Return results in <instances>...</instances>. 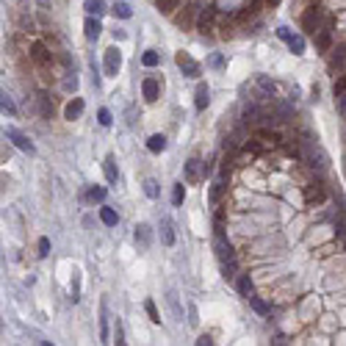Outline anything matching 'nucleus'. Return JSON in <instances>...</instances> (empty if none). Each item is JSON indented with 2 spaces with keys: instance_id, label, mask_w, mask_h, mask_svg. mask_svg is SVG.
<instances>
[{
  "instance_id": "10",
  "label": "nucleus",
  "mask_w": 346,
  "mask_h": 346,
  "mask_svg": "<svg viewBox=\"0 0 346 346\" xmlns=\"http://www.w3.org/2000/svg\"><path fill=\"white\" fill-rule=\"evenodd\" d=\"M84 111H86V102H84V97H72V100L64 106V120L75 122V120H80V116H84Z\"/></svg>"
},
{
  "instance_id": "16",
  "label": "nucleus",
  "mask_w": 346,
  "mask_h": 346,
  "mask_svg": "<svg viewBox=\"0 0 346 346\" xmlns=\"http://www.w3.org/2000/svg\"><path fill=\"white\" fill-rule=\"evenodd\" d=\"M318 17H322V12H318L316 6L308 8V12H304V17H302V28L308 30V34H316V30H318Z\"/></svg>"
},
{
  "instance_id": "11",
  "label": "nucleus",
  "mask_w": 346,
  "mask_h": 346,
  "mask_svg": "<svg viewBox=\"0 0 346 346\" xmlns=\"http://www.w3.org/2000/svg\"><path fill=\"white\" fill-rule=\"evenodd\" d=\"M30 58L42 66V70H48V66L53 64V56L48 53V48H44L42 42H34V44H30Z\"/></svg>"
},
{
  "instance_id": "3",
  "label": "nucleus",
  "mask_w": 346,
  "mask_h": 346,
  "mask_svg": "<svg viewBox=\"0 0 346 346\" xmlns=\"http://www.w3.org/2000/svg\"><path fill=\"white\" fill-rule=\"evenodd\" d=\"M174 64H178V70L183 72L186 78H200V72H202L200 61H194L188 53H183V50H180V53L174 56Z\"/></svg>"
},
{
  "instance_id": "31",
  "label": "nucleus",
  "mask_w": 346,
  "mask_h": 346,
  "mask_svg": "<svg viewBox=\"0 0 346 346\" xmlns=\"http://www.w3.org/2000/svg\"><path fill=\"white\" fill-rule=\"evenodd\" d=\"M106 194L108 191L102 188V186H92V188L86 191V200H92V202H106Z\"/></svg>"
},
{
  "instance_id": "44",
  "label": "nucleus",
  "mask_w": 346,
  "mask_h": 346,
  "mask_svg": "<svg viewBox=\"0 0 346 346\" xmlns=\"http://www.w3.org/2000/svg\"><path fill=\"white\" fill-rule=\"evenodd\" d=\"M97 122H100L102 128H111V122H114L111 111H108V108H100V111H97Z\"/></svg>"
},
{
  "instance_id": "40",
  "label": "nucleus",
  "mask_w": 346,
  "mask_h": 346,
  "mask_svg": "<svg viewBox=\"0 0 346 346\" xmlns=\"http://www.w3.org/2000/svg\"><path fill=\"white\" fill-rule=\"evenodd\" d=\"M156 8L161 14H172L178 8V0H156Z\"/></svg>"
},
{
  "instance_id": "18",
  "label": "nucleus",
  "mask_w": 346,
  "mask_h": 346,
  "mask_svg": "<svg viewBox=\"0 0 346 346\" xmlns=\"http://www.w3.org/2000/svg\"><path fill=\"white\" fill-rule=\"evenodd\" d=\"M108 318H111V313H108V302L102 299L100 302V340L102 344H108Z\"/></svg>"
},
{
  "instance_id": "15",
  "label": "nucleus",
  "mask_w": 346,
  "mask_h": 346,
  "mask_svg": "<svg viewBox=\"0 0 346 346\" xmlns=\"http://www.w3.org/2000/svg\"><path fill=\"white\" fill-rule=\"evenodd\" d=\"M84 34H86V39L89 42H97L100 39V34H102V22H100V17H86V22H84Z\"/></svg>"
},
{
  "instance_id": "39",
  "label": "nucleus",
  "mask_w": 346,
  "mask_h": 346,
  "mask_svg": "<svg viewBox=\"0 0 346 346\" xmlns=\"http://www.w3.org/2000/svg\"><path fill=\"white\" fill-rule=\"evenodd\" d=\"M258 12H260V0H252L250 6H244V12L238 14V20H250V17H255Z\"/></svg>"
},
{
  "instance_id": "9",
  "label": "nucleus",
  "mask_w": 346,
  "mask_h": 346,
  "mask_svg": "<svg viewBox=\"0 0 346 346\" xmlns=\"http://www.w3.org/2000/svg\"><path fill=\"white\" fill-rule=\"evenodd\" d=\"M133 241H136L142 250H150V246H152V227H150L147 222H138V224L133 227Z\"/></svg>"
},
{
  "instance_id": "17",
  "label": "nucleus",
  "mask_w": 346,
  "mask_h": 346,
  "mask_svg": "<svg viewBox=\"0 0 346 346\" xmlns=\"http://www.w3.org/2000/svg\"><path fill=\"white\" fill-rule=\"evenodd\" d=\"M330 44H332V34H330V22H327L324 28L316 30V50L318 53H327Z\"/></svg>"
},
{
  "instance_id": "30",
  "label": "nucleus",
  "mask_w": 346,
  "mask_h": 346,
  "mask_svg": "<svg viewBox=\"0 0 346 346\" xmlns=\"http://www.w3.org/2000/svg\"><path fill=\"white\" fill-rule=\"evenodd\" d=\"M114 344H116V346L125 344V324H122L120 316L114 318Z\"/></svg>"
},
{
  "instance_id": "22",
  "label": "nucleus",
  "mask_w": 346,
  "mask_h": 346,
  "mask_svg": "<svg viewBox=\"0 0 346 346\" xmlns=\"http://www.w3.org/2000/svg\"><path fill=\"white\" fill-rule=\"evenodd\" d=\"M255 84H258V89H260L266 97H274V92H277L274 80H268L266 75H255Z\"/></svg>"
},
{
  "instance_id": "47",
  "label": "nucleus",
  "mask_w": 346,
  "mask_h": 346,
  "mask_svg": "<svg viewBox=\"0 0 346 346\" xmlns=\"http://www.w3.org/2000/svg\"><path fill=\"white\" fill-rule=\"evenodd\" d=\"M186 322H188V327H197V324H200V313H197V304H188V318H186Z\"/></svg>"
},
{
  "instance_id": "6",
  "label": "nucleus",
  "mask_w": 346,
  "mask_h": 346,
  "mask_svg": "<svg viewBox=\"0 0 346 346\" xmlns=\"http://www.w3.org/2000/svg\"><path fill=\"white\" fill-rule=\"evenodd\" d=\"M214 250H216V255H219V263L236 258V250H233V244L227 241L224 230H216V233H214Z\"/></svg>"
},
{
  "instance_id": "43",
  "label": "nucleus",
  "mask_w": 346,
  "mask_h": 346,
  "mask_svg": "<svg viewBox=\"0 0 346 346\" xmlns=\"http://www.w3.org/2000/svg\"><path fill=\"white\" fill-rule=\"evenodd\" d=\"M0 106H3V111L8 114V116H14V114H17V106H14V100L8 94H3L0 97Z\"/></svg>"
},
{
  "instance_id": "12",
  "label": "nucleus",
  "mask_w": 346,
  "mask_h": 346,
  "mask_svg": "<svg viewBox=\"0 0 346 346\" xmlns=\"http://www.w3.org/2000/svg\"><path fill=\"white\" fill-rule=\"evenodd\" d=\"M158 230H161V244L164 246H174L178 236H174V222L169 219V216H161V224H158Z\"/></svg>"
},
{
  "instance_id": "28",
  "label": "nucleus",
  "mask_w": 346,
  "mask_h": 346,
  "mask_svg": "<svg viewBox=\"0 0 346 346\" xmlns=\"http://www.w3.org/2000/svg\"><path fill=\"white\" fill-rule=\"evenodd\" d=\"M236 272H238V263H236V258H230V260H222V277H224V280H233Z\"/></svg>"
},
{
  "instance_id": "32",
  "label": "nucleus",
  "mask_w": 346,
  "mask_h": 346,
  "mask_svg": "<svg viewBox=\"0 0 346 346\" xmlns=\"http://www.w3.org/2000/svg\"><path fill=\"white\" fill-rule=\"evenodd\" d=\"M70 291H72V302H78L80 299V272L78 268H75V272H72V282H70Z\"/></svg>"
},
{
  "instance_id": "4",
  "label": "nucleus",
  "mask_w": 346,
  "mask_h": 346,
  "mask_svg": "<svg viewBox=\"0 0 346 346\" xmlns=\"http://www.w3.org/2000/svg\"><path fill=\"white\" fill-rule=\"evenodd\" d=\"M208 172H210V169L205 166L200 158H188V161H186V183H191V186L200 183V180L208 178Z\"/></svg>"
},
{
  "instance_id": "35",
  "label": "nucleus",
  "mask_w": 346,
  "mask_h": 346,
  "mask_svg": "<svg viewBox=\"0 0 346 346\" xmlns=\"http://www.w3.org/2000/svg\"><path fill=\"white\" fill-rule=\"evenodd\" d=\"M142 64L144 66H158V64H161V53H158V50H144Z\"/></svg>"
},
{
  "instance_id": "52",
  "label": "nucleus",
  "mask_w": 346,
  "mask_h": 346,
  "mask_svg": "<svg viewBox=\"0 0 346 346\" xmlns=\"http://www.w3.org/2000/svg\"><path fill=\"white\" fill-rule=\"evenodd\" d=\"M332 92H335V97H338V94H344V92H346V75H344V78H338V80H335Z\"/></svg>"
},
{
  "instance_id": "14",
  "label": "nucleus",
  "mask_w": 346,
  "mask_h": 346,
  "mask_svg": "<svg viewBox=\"0 0 346 346\" xmlns=\"http://www.w3.org/2000/svg\"><path fill=\"white\" fill-rule=\"evenodd\" d=\"M102 172H106V180L111 186L120 183V169H116V158H114V152H108V156L102 158Z\"/></svg>"
},
{
  "instance_id": "49",
  "label": "nucleus",
  "mask_w": 346,
  "mask_h": 346,
  "mask_svg": "<svg viewBox=\"0 0 346 346\" xmlns=\"http://www.w3.org/2000/svg\"><path fill=\"white\" fill-rule=\"evenodd\" d=\"M78 89V78H75V72H70L64 78V92H75Z\"/></svg>"
},
{
  "instance_id": "45",
  "label": "nucleus",
  "mask_w": 346,
  "mask_h": 346,
  "mask_svg": "<svg viewBox=\"0 0 346 346\" xmlns=\"http://www.w3.org/2000/svg\"><path fill=\"white\" fill-rule=\"evenodd\" d=\"M277 114H280V120H282V122H288V120L294 116V108L288 106V102H280V106H277Z\"/></svg>"
},
{
  "instance_id": "25",
  "label": "nucleus",
  "mask_w": 346,
  "mask_h": 346,
  "mask_svg": "<svg viewBox=\"0 0 346 346\" xmlns=\"http://www.w3.org/2000/svg\"><path fill=\"white\" fill-rule=\"evenodd\" d=\"M246 302L252 304V310H255L258 316H268V304L263 302L260 296H255V294H250V296H246Z\"/></svg>"
},
{
  "instance_id": "46",
  "label": "nucleus",
  "mask_w": 346,
  "mask_h": 346,
  "mask_svg": "<svg viewBox=\"0 0 346 346\" xmlns=\"http://www.w3.org/2000/svg\"><path fill=\"white\" fill-rule=\"evenodd\" d=\"M36 255L42 258V260L50 255V238H48V236H42V238H39V252H36Z\"/></svg>"
},
{
  "instance_id": "41",
  "label": "nucleus",
  "mask_w": 346,
  "mask_h": 346,
  "mask_svg": "<svg viewBox=\"0 0 346 346\" xmlns=\"http://www.w3.org/2000/svg\"><path fill=\"white\" fill-rule=\"evenodd\" d=\"M194 12H197V6H188V12L180 14V17H178V25H180V28H191V17H194Z\"/></svg>"
},
{
  "instance_id": "26",
  "label": "nucleus",
  "mask_w": 346,
  "mask_h": 346,
  "mask_svg": "<svg viewBox=\"0 0 346 346\" xmlns=\"http://www.w3.org/2000/svg\"><path fill=\"white\" fill-rule=\"evenodd\" d=\"M144 194H147L150 200H158V197H161V186H158L156 178H147V180H144Z\"/></svg>"
},
{
  "instance_id": "24",
  "label": "nucleus",
  "mask_w": 346,
  "mask_h": 346,
  "mask_svg": "<svg viewBox=\"0 0 346 346\" xmlns=\"http://www.w3.org/2000/svg\"><path fill=\"white\" fill-rule=\"evenodd\" d=\"M36 102H39V114H42L44 120H50V116H53V100L42 92V94L36 97Z\"/></svg>"
},
{
  "instance_id": "23",
  "label": "nucleus",
  "mask_w": 346,
  "mask_h": 346,
  "mask_svg": "<svg viewBox=\"0 0 346 346\" xmlns=\"http://www.w3.org/2000/svg\"><path fill=\"white\" fill-rule=\"evenodd\" d=\"M111 12H114V17H120V20H130L133 17V8L128 6L125 0H116V3L111 6Z\"/></svg>"
},
{
  "instance_id": "7",
  "label": "nucleus",
  "mask_w": 346,
  "mask_h": 346,
  "mask_svg": "<svg viewBox=\"0 0 346 346\" xmlns=\"http://www.w3.org/2000/svg\"><path fill=\"white\" fill-rule=\"evenodd\" d=\"M6 138H12L17 150H22V152H28V156H36V144L30 142L22 130H17V128H6Z\"/></svg>"
},
{
  "instance_id": "54",
  "label": "nucleus",
  "mask_w": 346,
  "mask_h": 346,
  "mask_svg": "<svg viewBox=\"0 0 346 346\" xmlns=\"http://www.w3.org/2000/svg\"><path fill=\"white\" fill-rule=\"evenodd\" d=\"M272 3H277V0H272Z\"/></svg>"
},
{
  "instance_id": "37",
  "label": "nucleus",
  "mask_w": 346,
  "mask_h": 346,
  "mask_svg": "<svg viewBox=\"0 0 346 346\" xmlns=\"http://www.w3.org/2000/svg\"><path fill=\"white\" fill-rule=\"evenodd\" d=\"M144 310H147L150 322L152 324H161V316H158V308H156V299H144Z\"/></svg>"
},
{
  "instance_id": "34",
  "label": "nucleus",
  "mask_w": 346,
  "mask_h": 346,
  "mask_svg": "<svg viewBox=\"0 0 346 346\" xmlns=\"http://www.w3.org/2000/svg\"><path fill=\"white\" fill-rule=\"evenodd\" d=\"M183 200H186V186L183 183H174L172 186V205H174V208H180Z\"/></svg>"
},
{
  "instance_id": "2",
  "label": "nucleus",
  "mask_w": 346,
  "mask_h": 346,
  "mask_svg": "<svg viewBox=\"0 0 346 346\" xmlns=\"http://www.w3.org/2000/svg\"><path fill=\"white\" fill-rule=\"evenodd\" d=\"M120 66H122V53H120V48H116V44H111V48L102 53V70H106L108 78H116Z\"/></svg>"
},
{
  "instance_id": "13",
  "label": "nucleus",
  "mask_w": 346,
  "mask_h": 346,
  "mask_svg": "<svg viewBox=\"0 0 346 346\" xmlns=\"http://www.w3.org/2000/svg\"><path fill=\"white\" fill-rule=\"evenodd\" d=\"M208 106H210V89H208V84H197V92H194V111L202 114Z\"/></svg>"
},
{
  "instance_id": "27",
  "label": "nucleus",
  "mask_w": 346,
  "mask_h": 346,
  "mask_svg": "<svg viewBox=\"0 0 346 346\" xmlns=\"http://www.w3.org/2000/svg\"><path fill=\"white\" fill-rule=\"evenodd\" d=\"M236 291H238L244 299L250 296V294H252V277H250V274H241L238 282H236Z\"/></svg>"
},
{
  "instance_id": "38",
  "label": "nucleus",
  "mask_w": 346,
  "mask_h": 346,
  "mask_svg": "<svg viewBox=\"0 0 346 346\" xmlns=\"http://www.w3.org/2000/svg\"><path fill=\"white\" fill-rule=\"evenodd\" d=\"M288 48H291V53L302 56V53H304V39H302L299 34H294L291 39H288Z\"/></svg>"
},
{
  "instance_id": "51",
  "label": "nucleus",
  "mask_w": 346,
  "mask_h": 346,
  "mask_svg": "<svg viewBox=\"0 0 346 346\" xmlns=\"http://www.w3.org/2000/svg\"><path fill=\"white\" fill-rule=\"evenodd\" d=\"M335 102H338V114L346 120V92H344V94H338V97H335Z\"/></svg>"
},
{
  "instance_id": "1",
  "label": "nucleus",
  "mask_w": 346,
  "mask_h": 346,
  "mask_svg": "<svg viewBox=\"0 0 346 346\" xmlns=\"http://www.w3.org/2000/svg\"><path fill=\"white\" fill-rule=\"evenodd\" d=\"M304 164H308V169H310V172L324 174V172H327L330 158L324 156V150H322V147H304Z\"/></svg>"
},
{
  "instance_id": "53",
  "label": "nucleus",
  "mask_w": 346,
  "mask_h": 346,
  "mask_svg": "<svg viewBox=\"0 0 346 346\" xmlns=\"http://www.w3.org/2000/svg\"><path fill=\"white\" fill-rule=\"evenodd\" d=\"M210 344H214L210 335H200V338H197V346H210Z\"/></svg>"
},
{
  "instance_id": "50",
  "label": "nucleus",
  "mask_w": 346,
  "mask_h": 346,
  "mask_svg": "<svg viewBox=\"0 0 346 346\" xmlns=\"http://www.w3.org/2000/svg\"><path fill=\"white\" fill-rule=\"evenodd\" d=\"M89 66H92V84H94V89H100V72H97V61L92 58Z\"/></svg>"
},
{
  "instance_id": "8",
  "label": "nucleus",
  "mask_w": 346,
  "mask_h": 346,
  "mask_svg": "<svg viewBox=\"0 0 346 346\" xmlns=\"http://www.w3.org/2000/svg\"><path fill=\"white\" fill-rule=\"evenodd\" d=\"M142 97L147 102H156L158 97H161V78H156V75H147V78L142 80Z\"/></svg>"
},
{
  "instance_id": "20",
  "label": "nucleus",
  "mask_w": 346,
  "mask_h": 346,
  "mask_svg": "<svg viewBox=\"0 0 346 346\" xmlns=\"http://www.w3.org/2000/svg\"><path fill=\"white\" fill-rule=\"evenodd\" d=\"M100 219H102V224H106V227H116V224H120V214H116L114 208H108V205H102V208H100Z\"/></svg>"
},
{
  "instance_id": "5",
  "label": "nucleus",
  "mask_w": 346,
  "mask_h": 346,
  "mask_svg": "<svg viewBox=\"0 0 346 346\" xmlns=\"http://www.w3.org/2000/svg\"><path fill=\"white\" fill-rule=\"evenodd\" d=\"M164 299H166V308L169 313H172V318L178 324H183V304H180V294L174 286H166V291H164Z\"/></svg>"
},
{
  "instance_id": "36",
  "label": "nucleus",
  "mask_w": 346,
  "mask_h": 346,
  "mask_svg": "<svg viewBox=\"0 0 346 346\" xmlns=\"http://www.w3.org/2000/svg\"><path fill=\"white\" fill-rule=\"evenodd\" d=\"M224 188H227V186H224V178L216 180L214 188H210V205H219V200H222V194H224Z\"/></svg>"
},
{
  "instance_id": "21",
  "label": "nucleus",
  "mask_w": 346,
  "mask_h": 346,
  "mask_svg": "<svg viewBox=\"0 0 346 346\" xmlns=\"http://www.w3.org/2000/svg\"><path fill=\"white\" fill-rule=\"evenodd\" d=\"M84 8H86V14H92V17H102V14L108 12V8H106V0H86Z\"/></svg>"
},
{
  "instance_id": "33",
  "label": "nucleus",
  "mask_w": 346,
  "mask_h": 346,
  "mask_svg": "<svg viewBox=\"0 0 346 346\" xmlns=\"http://www.w3.org/2000/svg\"><path fill=\"white\" fill-rule=\"evenodd\" d=\"M304 200H308V202H324V188L322 186H316V188H304Z\"/></svg>"
},
{
  "instance_id": "42",
  "label": "nucleus",
  "mask_w": 346,
  "mask_h": 346,
  "mask_svg": "<svg viewBox=\"0 0 346 346\" xmlns=\"http://www.w3.org/2000/svg\"><path fill=\"white\" fill-rule=\"evenodd\" d=\"M258 114H260V108H258L255 102H246V106H244V111H241V116H244V120L250 122V120H255Z\"/></svg>"
},
{
  "instance_id": "48",
  "label": "nucleus",
  "mask_w": 346,
  "mask_h": 346,
  "mask_svg": "<svg viewBox=\"0 0 346 346\" xmlns=\"http://www.w3.org/2000/svg\"><path fill=\"white\" fill-rule=\"evenodd\" d=\"M208 66H210V70H222V66H224V56H222V53H214V56L208 58Z\"/></svg>"
},
{
  "instance_id": "19",
  "label": "nucleus",
  "mask_w": 346,
  "mask_h": 346,
  "mask_svg": "<svg viewBox=\"0 0 346 346\" xmlns=\"http://www.w3.org/2000/svg\"><path fill=\"white\" fill-rule=\"evenodd\" d=\"M147 150L150 152H164V150H166V136H164V133H152V136L147 138Z\"/></svg>"
},
{
  "instance_id": "29",
  "label": "nucleus",
  "mask_w": 346,
  "mask_h": 346,
  "mask_svg": "<svg viewBox=\"0 0 346 346\" xmlns=\"http://www.w3.org/2000/svg\"><path fill=\"white\" fill-rule=\"evenodd\" d=\"M214 8H205V12L202 14H200V22H197V28L200 30H202V34H205V30H210V25H214Z\"/></svg>"
}]
</instances>
